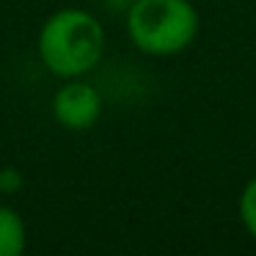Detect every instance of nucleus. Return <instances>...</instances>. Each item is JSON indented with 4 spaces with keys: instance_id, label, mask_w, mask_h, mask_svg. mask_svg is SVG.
I'll use <instances>...</instances> for the list:
<instances>
[{
    "instance_id": "nucleus-1",
    "label": "nucleus",
    "mask_w": 256,
    "mask_h": 256,
    "mask_svg": "<svg viewBox=\"0 0 256 256\" xmlns=\"http://www.w3.org/2000/svg\"><path fill=\"white\" fill-rule=\"evenodd\" d=\"M39 61L56 78H83L105 52V28L86 8H58L42 25L36 39Z\"/></svg>"
},
{
    "instance_id": "nucleus-2",
    "label": "nucleus",
    "mask_w": 256,
    "mask_h": 256,
    "mask_svg": "<svg viewBox=\"0 0 256 256\" xmlns=\"http://www.w3.org/2000/svg\"><path fill=\"white\" fill-rule=\"evenodd\" d=\"M198 8L190 0H132L127 36L140 52L154 58L179 56L198 36Z\"/></svg>"
},
{
    "instance_id": "nucleus-3",
    "label": "nucleus",
    "mask_w": 256,
    "mask_h": 256,
    "mask_svg": "<svg viewBox=\"0 0 256 256\" xmlns=\"http://www.w3.org/2000/svg\"><path fill=\"white\" fill-rule=\"evenodd\" d=\"M102 116V94L86 80L69 78L52 96V118L69 132L91 130Z\"/></svg>"
},
{
    "instance_id": "nucleus-4",
    "label": "nucleus",
    "mask_w": 256,
    "mask_h": 256,
    "mask_svg": "<svg viewBox=\"0 0 256 256\" xmlns=\"http://www.w3.org/2000/svg\"><path fill=\"white\" fill-rule=\"evenodd\" d=\"M25 220L14 206L0 204V256H20L25 250Z\"/></svg>"
},
{
    "instance_id": "nucleus-5",
    "label": "nucleus",
    "mask_w": 256,
    "mask_h": 256,
    "mask_svg": "<svg viewBox=\"0 0 256 256\" xmlns=\"http://www.w3.org/2000/svg\"><path fill=\"white\" fill-rule=\"evenodd\" d=\"M237 212H240V223L242 228L250 234V240H256V176H250L242 184L237 198Z\"/></svg>"
},
{
    "instance_id": "nucleus-6",
    "label": "nucleus",
    "mask_w": 256,
    "mask_h": 256,
    "mask_svg": "<svg viewBox=\"0 0 256 256\" xmlns=\"http://www.w3.org/2000/svg\"><path fill=\"white\" fill-rule=\"evenodd\" d=\"M22 184V174L17 168H3L0 171V193H14Z\"/></svg>"
}]
</instances>
